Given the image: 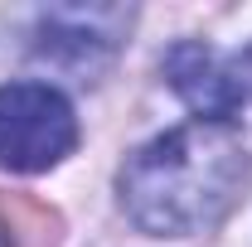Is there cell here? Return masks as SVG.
<instances>
[{"instance_id": "obj_3", "label": "cell", "mask_w": 252, "mask_h": 247, "mask_svg": "<svg viewBox=\"0 0 252 247\" xmlns=\"http://www.w3.org/2000/svg\"><path fill=\"white\" fill-rule=\"evenodd\" d=\"M160 68H165V83L180 93V102L199 112V122H233L252 97V49L223 54L214 44L180 39Z\"/></svg>"}, {"instance_id": "obj_4", "label": "cell", "mask_w": 252, "mask_h": 247, "mask_svg": "<svg viewBox=\"0 0 252 247\" xmlns=\"http://www.w3.org/2000/svg\"><path fill=\"white\" fill-rule=\"evenodd\" d=\"M122 10H49L44 15V34H39V54L54 63H73V68H88L97 54H107L117 39L102 25H122Z\"/></svg>"}, {"instance_id": "obj_2", "label": "cell", "mask_w": 252, "mask_h": 247, "mask_svg": "<svg viewBox=\"0 0 252 247\" xmlns=\"http://www.w3.org/2000/svg\"><path fill=\"white\" fill-rule=\"evenodd\" d=\"M78 146V117L68 97L49 83H5L0 88V170L39 175L54 170Z\"/></svg>"}, {"instance_id": "obj_5", "label": "cell", "mask_w": 252, "mask_h": 247, "mask_svg": "<svg viewBox=\"0 0 252 247\" xmlns=\"http://www.w3.org/2000/svg\"><path fill=\"white\" fill-rule=\"evenodd\" d=\"M63 218L39 194L0 189V247H59Z\"/></svg>"}, {"instance_id": "obj_1", "label": "cell", "mask_w": 252, "mask_h": 247, "mask_svg": "<svg viewBox=\"0 0 252 247\" xmlns=\"http://www.w3.org/2000/svg\"><path fill=\"white\" fill-rule=\"evenodd\" d=\"M252 180V155L228 122L175 126L122 165V209L151 238L209 233Z\"/></svg>"}]
</instances>
